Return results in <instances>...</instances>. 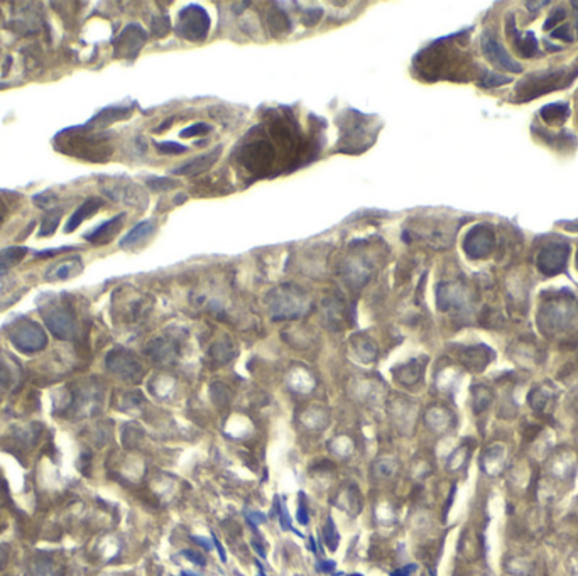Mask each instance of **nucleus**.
Returning <instances> with one entry per match:
<instances>
[{
  "mask_svg": "<svg viewBox=\"0 0 578 576\" xmlns=\"http://www.w3.org/2000/svg\"><path fill=\"white\" fill-rule=\"evenodd\" d=\"M276 159V149L269 141L256 139L242 145L238 161L251 173H266Z\"/></svg>",
  "mask_w": 578,
  "mask_h": 576,
  "instance_id": "0eeeda50",
  "label": "nucleus"
},
{
  "mask_svg": "<svg viewBox=\"0 0 578 576\" xmlns=\"http://www.w3.org/2000/svg\"><path fill=\"white\" fill-rule=\"evenodd\" d=\"M210 31V16L200 6H188L178 16L176 34L186 41L200 43Z\"/></svg>",
  "mask_w": 578,
  "mask_h": 576,
  "instance_id": "423d86ee",
  "label": "nucleus"
},
{
  "mask_svg": "<svg viewBox=\"0 0 578 576\" xmlns=\"http://www.w3.org/2000/svg\"><path fill=\"white\" fill-rule=\"evenodd\" d=\"M183 556H185V558H188L189 561H192V563L198 564V566H205V558L201 555H198V553L189 551V549H185V551H183Z\"/></svg>",
  "mask_w": 578,
  "mask_h": 576,
  "instance_id": "ea45409f",
  "label": "nucleus"
},
{
  "mask_svg": "<svg viewBox=\"0 0 578 576\" xmlns=\"http://www.w3.org/2000/svg\"><path fill=\"white\" fill-rule=\"evenodd\" d=\"M494 230L486 225V223H479V225H473L470 228L468 234L465 235L464 250L470 259H482V257L491 254V250L494 249Z\"/></svg>",
  "mask_w": 578,
  "mask_h": 576,
  "instance_id": "9b49d317",
  "label": "nucleus"
},
{
  "mask_svg": "<svg viewBox=\"0 0 578 576\" xmlns=\"http://www.w3.org/2000/svg\"><path fill=\"white\" fill-rule=\"evenodd\" d=\"M211 539H214V546L215 548L218 549V555H220V559L223 561V563H225L227 561V555H225V549H223V546L220 544V541L217 539V536H215V534H211Z\"/></svg>",
  "mask_w": 578,
  "mask_h": 576,
  "instance_id": "a18cd8bd",
  "label": "nucleus"
},
{
  "mask_svg": "<svg viewBox=\"0 0 578 576\" xmlns=\"http://www.w3.org/2000/svg\"><path fill=\"white\" fill-rule=\"evenodd\" d=\"M325 541H327V546L331 549V551H335V549H337L338 541H340V537H338V533H337V527H335V522L331 517H328V521H327Z\"/></svg>",
  "mask_w": 578,
  "mask_h": 576,
  "instance_id": "2f4dec72",
  "label": "nucleus"
},
{
  "mask_svg": "<svg viewBox=\"0 0 578 576\" xmlns=\"http://www.w3.org/2000/svg\"><path fill=\"white\" fill-rule=\"evenodd\" d=\"M274 320H293L308 309V299L301 289L294 286H282L274 289L267 298Z\"/></svg>",
  "mask_w": 578,
  "mask_h": 576,
  "instance_id": "20e7f679",
  "label": "nucleus"
},
{
  "mask_svg": "<svg viewBox=\"0 0 578 576\" xmlns=\"http://www.w3.org/2000/svg\"><path fill=\"white\" fill-rule=\"evenodd\" d=\"M298 522H300L301 526H307V524L309 522L308 507H307V502H305V497L303 495H301L300 507H298Z\"/></svg>",
  "mask_w": 578,
  "mask_h": 576,
  "instance_id": "4c0bfd02",
  "label": "nucleus"
},
{
  "mask_svg": "<svg viewBox=\"0 0 578 576\" xmlns=\"http://www.w3.org/2000/svg\"><path fill=\"white\" fill-rule=\"evenodd\" d=\"M421 377V367L417 365V362H409L408 365L399 367L396 372V379L401 384H415L417 379Z\"/></svg>",
  "mask_w": 578,
  "mask_h": 576,
  "instance_id": "a878e982",
  "label": "nucleus"
},
{
  "mask_svg": "<svg viewBox=\"0 0 578 576\" xmlns=\"http://www.w3.org/2000/svg\"><path fill=\"white\" fill-rule=\"evenodd\" d=\"M7 212H9V208H7V205L3 203V200H2V198H0V223H2L3 220H6Z\"/></svg>",
  "mask_w": 578,
  "mask_h": 576,
  "instance_id": "de8ad7c7",
  "label": "nucleus"
},
{
  "mask_svg": "<svg viewBox=\"0 0 578 576\" xmlns=\"http://www.w3.org/2000/svg\"><path fill=\"white\" fill-rule=\"evenodd\" d=\"M124 218H125L124 213L114 216V218H110L109 222H103L99 228H95V230H92L90 234L85 235V238H87L88 242H92V244H95V245L107 244V242H110L112 237H114V235H117V232L121 230Z\"/></svg>",
  "mask_w": 578,
  "mask_h": 576,
  "instance_id": "a211bd4d",
  "label": "nucleus"
},
{
  "mask_svg": "<svg viewBox=\"0 0 578 576\" xmlns=\"http://www.w3.org/2000/svg\"><path fill=\"white\" fill-rule=\"evenodd\" d=\"M193 541H195V542H200V544L203 546L205 549H208V551H210V549L214 548V544H211V542H208L207 539H203V537H198V536H196V537H193Z\"/></svg>",
  "mask_w": 578,
  "mask_h": 576,
  "instance_id": "09e8293b",
  "label": "nucleus"
},
{
  "mask_svg": "<svg viewBox=\"0 0 578 576\" xmlns=\"http://www.w3.org/2000/svg\"><path fill=\"white\" fill-rule=\"evenodd\" d=\"M416 570V564H408V566L401 568V570H396L391 576H409L413 571Z\"/></svg>",
  "mask_w": 578,
  "mask_h": 576,
  "instance_id": "37998d69",
  "label": "nucleus"
},
{
  "mask_svg": "<svg viewBox=\"0 0 578 576\" xmlns=\"http://www.w3.org/2000/svg\"><path fill=\"white\" fill-rule=\"evenodd\" d=\"M181 576H200L196 573H189V571H181Z\"/></svg>",
  "mask_w": 578,
  "mask_h": 576,
  "instance_id": "603ef678",
  "label": "nucleus"
},
{
  "mask_svg": "<svg viewBox=\"0 0 578 576\" xmlns=\"http://www.w3.org/2000/svg\"><path fill=\"white\" fill-rule=\"evenodd\" d=\"M578 76V58L573 61V65L563 66V68L543 71V73L531 74V76L524 78L516 88V96L514 100L517 102H529L538 96L546 95L550 92H557L568 87L573 80Z\"/></svg>",
  "mask_w": 578,
  "mask_h": 576,
  "instance_id": "7ed1b4c3",
  "label": "nucleus"
},
{
  "mask_svg": "<svg viewBox=\"0 0 578 576\" xmlns=\"http://www.w3.org/2000/svg\"><path fill=\"white\" fill-rule=\"evenodd\" d=\"M507 34H509V41L513 44V48L519 52L524 58H531L538 52V41L533 32H523L517 31L516 24H514V16L507 17Z\"/></svg>",
  "mask_w": 578,
  "mask_h": 576,
  "instance_id": "2eb2a0df",
  "label": "nucleus"
},
{
  "mask_svg": "<svg viewBox=\"0 0 578 576\" xmlns=\"http://www.w3.org/2000/svg\"><path fill=\"white\" fill-rule=\"evenodd\" d=\"M169 17H154L151 22V31L154 37H164L169 32Z\"/></svg>",
  "mask_w": 578,
  "mask_h": 576,
  "instance_id": "c756f323",
  "label": "nucleus"
},
{
  "mask_svg": "<svg viewBox=\"0 0 578 576\" xmlns=\"http://www.w3.org/2000/svg\"><path fill=\"white\" fill-rule=\"evenodd\" d=\"M480 44H482V51L484 54H486V58L491 63H494L495 66H499V68L506 71H510V73H521V71H523V66L517 61H514V59L507 54L504 46H502L492 34L486 32V34L482 36Z\"/></svg>",
  "mask_w": 578,
  "mask_h": 576,
  "instance_id": "ddd939ff",
  "label": "nucleus"
},
{
  "mask_svg": "<svg viewBox=\"0 0 578 576\" xmlns=\"http://www.w3.org/2000/svg\"><path fill=\"white\" fill-rule=\"evenodd\" d=\"M145 185L151 189H154V192H166V189L174 188L178 183L169 178H149L147 181H145Z\"/></svg>",
  "mask_w": 578,
  "mask_h": 576,
  "instance_id": "7c9ffc66",
  "label": "nucleus"
},
{
  "mask_svg": "<svg viewBox=\"0 0 578 576\" xmlns=\"http://www.w3.org/2000/svg\"><path fill=\"white\" fill-rule=\"evenodd\" d=\"M59 220H61V213H54L53 216V212L50 213V215H46L43 218V222H41V227H39V237H48V235H53L56 232V228L59 225Z\"/></svg>",
  "mask_w": 578,
  "mask_h": 576,
  "instance_id": "cd10ccee",
  "label": "nucleus"
},
{
  "mask_svg": "<svg viewBox=\"0 0 578 576\" xmlns=\"http://www.w3.org/2000/svg\"><path fill=\"white\" fill-rule=\"evenodd\" d=\"M156 149H158V152H161V154H183V152L188 151L186 145L176 144V142H158Z\"/></svg>",
  "mask_w": 578,
  "mask_h": 576,
  "instance_id": "f704fd0d",
  "label": "nucleus"
},
{
  "mask_svg": "<svg viewBox=\"0 0 578 576\" xmlns=\"http://www.w3.org/2000/svg\"><path fill=\"white\" fill-rule=\"evenodd\" d=\"M129 114H130L129 108H124V107L105 108V110L100 112L99 115H95V117H93L92 121L87 123V127H96V129H103V127L110 125V123L122 121V119H125Z\"/></svg>",
  "mask_w": 578,
  "mask_h": 576,
  "instance_id": "412c9836",
  "label": "nucleus"
},
{
  "mask_svg": "<svg viewBox=\"0 0 578 576\" xmlns=\"http://www.w3.org/2000/svg\"><path fill=\"white\" fill-rule=\"evenodd\" d=\"M56 147L65 154L93 161V163H105L112 154L107 137L88 134L87 127H81L78 130H63L59 136H56Z\"/></svg>",
  "mask_w": 578,
  "mask_h": 576,
  "instance_id": "f03ea898",
  "label": "nucleus"
},
{
  "mask_svg": "<svg viewBox=\"0 0 578 576\" xmlns=\"http://www.w3.org/2000/svg\"><path fill=\"white\" fill-rule=\"evenodd\" d=\"M105 194L110 196V200L121 201V203L130 205L136 208H145L149 200L147 194L143 192L137 185L132 183H124V185H112L110 188H105Z\"/></svg>",
  "mask_w": 578,
  "mask_h": 576,
  "instance_id": "4468645a",
  "label": "nucleus"
},
{
  "mask_svg": "<svg viewBox=\"0 0 578 576\" xmlns=\"http://www.w3.org/2000/svg\"><path fill=\"white\" fill-rule=\"evenodd\" d=\"M566 17V10L561 9V7H558V9H555L553 12H551V16L546 19V22H544L543 28L544 29H551L553 25H557L558 22H563Z\"/></svg>",
  "mask_w": 578,
  "mask_h": 576,
  "instance_id": "e433bc0d",
  "label": "nucleus"
},
{
  "mask_svg": "<svg viewBox=\"0 0 578 576\" xmlns=\"http://www.w3.org/2000/svg\"><path fill=\"white\" fill-rule=\"evenodd\" d=\"M247 521L252 524V526H257L260 522H266V515L260 514V512H249Z\"/></svg>",
  "mask_w": 578,
  "mask_h": 576,
  "instance_id": "79ce46f5",
  "label": "nucleus"
},
{
  "mask_svg": "<svg viewBox=\"0 0 578 576\" xmlns=\"http://www.w3.org/2000/svg\"><path fill=\"white\" fill-rule=\"evenodd\" d=\"M25 254H28L25 247H7V249L0 250V271L17 265L24 259Z\"/></svg>",
  "mask_w": 578,
  "mask_h": 576,
  "instance_id": "b1692460",
  "label": "nucleus"
},
{
  "mask_svg": "<svg viewBox=\"0 0 578 576\" xmlns=\"http://www.w3.org/2000/svg\"><path fill=\"white\" fill-rule=\"evenodd\" d=\"M9 340L22 353H36L48 345V335L43 327L28 318L14 323L12 330L9 331Z\"/></svg>",
  "mask_w": 578,
  "mask_h": 576,
  "instance_id": "39448f33",
  "label": "nucleus"
},
{
  "mask_svg": "<svg viewBox=\"0 0 578 576\" xmlns=\"http://www.w3.org/2000/svg\"><path fill=\"white\" fill-rule=\"evenodd\" d=\"M578 10V9H577ZM577 31H578V12H577Z\"/></svg>",
  "mask_w": 578,
  "mask_h": 576,
  "instance_id": "6e6d98bb",
  "label": "nucleus"
},
{
  "mask_svg": "<svg viewBox=\"0 0 578 576\" xmlns=\"http://www.w3.org/2000/svg\"><path fill=\"white\" fill-rule=\"evenodd\" d=\"M453 41L455 36L443 37L421 51L413 65L416 73L430 81L440 80V78L452 80L457 74L464 73L467 66H473L472 59L467 58V54L462 52L460 48L455 46Z\"/></svg>",
  "mask_w": 578,
  "mask_h": 576,
  "instance_id": "f257e3e1",
  "label": "nucleus"
},
{
  "mask_svg": "<svg viewBox=\"0 0 578 576\" xmlns=\"http://www.w3.org/2000/svg\"><path fill=\"white\" fill-rule=\"evenodd\" d=\"M267 24H269V29L272 36H282L286 32L291 31V21L289 17L286 16V12H282L281 9H274L267 17Z\"/></svg>",
  "mask_w": 578,
  "mask_h": 576,
  "instance_id": "393cba45",
  "label": "nucleus"
},
{
  "mask_svg": "<svg viewBox=\"0 0 578 576\" xmlns=\"http://www.w3.org/2000/svg\"><path fill=\"white\" fill-rule=\"evenodd\" d=\"M68 250H74V247H61V249L44 250V252H37L36 257H41V259H44V257H54V256H58V254H61V252H68Z\"/></svg>",
  "mask_w": 578,
  "mask_h": 576,
  "instance_id": "a19ab883",
  "label": "nucleus"
},
{
  "mask_svg": "<svg viewBox=\"0 0 578 576\" xmlns=\"http://www.w3.org/2000/svg\"><path fill=\"white\" fill-rule=\"evenodd\" d=\"M234 353L235 351L230 343H217V345L211 347L210 350V357L214 358L218 365L227 364V362L234 357Z\"/></svg>",
  "mask_w": 578,
  "mask_h": 576,
  "instance_id": "bb28decb",
  "label": "nucleus"
},
{
  "mask_svg": "<svg viewBox=\"0 0 578 576\" xmlns=\"http://www.w3.org/2000/svg\"><path fill=\"white\" fill-rule=\"evenodd\" d=\"M322 17H323V9H320V7H309V9L303 10L301 22H303L305 25H308V28H311V25L318 24Z\"/></svg>",
  "mask_w": 578,
  "mask_h": 576,
  "instance_id": "473e14b6",
  "label": "nucleus"
},
{
  "mask_svg": "<svg viewBox=\"0 0 578 576\" xmlns=\"http://www.w3.org/2000/svg\"><path fill=\"white\" fill-rule=\"evenodd\" d=\"M577 262H578V259H577Z\"/></svg>",
  "mask_w": 578,
  "mask_h": 576,
  "instance_id": "13d9d810",
  "label": "nucleus"
},
{
  "mask_svg": "<svg viewBox=\"0 0 578 576\" xmlns=\"http://www.w3.org/2000/svg\"><path fill=\"white\" fill-rule=\"evenodd\" d=\"M551 37H555V39H565L568 41V43H572L573 37L570 36L568 32V25H560L558 29H555L553 32H551Z\"/></svg>",
  "mask_w": 578,
  "mask_h": 576,
  "instance_id": "58836bf2",
  "label": "nucleus"
},
{
  "mask_svg": "<svg viewBox=\"0 0 578 576\" xmlns=\"http://www.w3.org/2000/svg\"><path fill=\"white\" fill-rule=\"evenodd\" d=\"M3 287V279H2V274H0V291H2Z\"/></svg>",
  "mask_w": 578,
  "mask_h": 576,
  "instance_id": "5fc2aeb1",
  "label": "nucleus"
},
{
  "mask_svg": "<svg viewBox=\"0 0 578 576\" xmlns=\"http://www.w3.org/2000/svg\"><path fill=\"white\" fill-rule=\"evenodd\" d=\"M107 369L110 370L112 373L118 376L121 379L127 380V382H141L144 376V370L141 362L137 360L136 355L132 351L125 349H115L112 350L105 358Z\"/></svg>",
  "mask_w": 578,
  "mask_h": 576,
  "instance_id": "6e6552de",
  "label": "nucleus"
},
{
  "mask_svg": "<svg viewBox=\"0 0 578 576\" xmlns=\"http://www.w3.org/2000/svg\"><path fill=\"white\" fill-rule=\"evenodd\" d=\"M276 507H278L279 522H281L282 529H285V531H294V533H296L298 536H301V534L298 533V531L294 529L293 526H291V519H289V514H288V508H286L285 504H281V500H279V497H276Z\"/></svg>",
  "mask_w": 578,
  "mask_h": 576,
  "instance_id": "72a5a7b5",
  "label": "nucleus"
},
{
  "mask_svg": "<svg viewBox=\"0 0 578 576\" xmlns=\"http://www.w3.org/2000/svg\"><path fill=\"white\" fill-rule=\"evenodd\" d=\"M510 80H513V78L502 76V74L488 73V74H484L482 80L479 81V87H480V88H495V87H502V85L510 83Z\"/></svg>",
  "mask_w": 578,
  "mask_h": 576,
  "instance_id": "c85d7f7f",
  "label": "nucleus"
},
{
  "mask_svg": "<svg viewBox=\"0 0 578 576\" xmlns=\"http://www.w3.org/2000/svg\"><path fill=\"white\" fill-rule=\"evenodd\" d=\"M81 272V259L80 257H70V259L59 262L54 267H51L48 271L46 279L48 280H65L72 279L74 276H78Z\"/></svg>",
  "mask_w": 578,
  "mask_h": 576,
  "instance_id": "aec40b11",
  "label": "nucleus"
},
{
  "mask_svg": "<svg viewBox=\"0 0 578 576\" xmlns=\"http://www.w3.org/2000/svg\"><path fill=\"white\" fill-rule=\"evenodd\" d=\"M103 207V200L102 198H88L87 201H83V203L80 205L76 209H74V213L72 216H70L68 223L65 225V232L66 234H73L74 230H76L78 227L81 225V223L85 222V220L92 218L93 215H95L96 212H99L100 208Z\"/></svg>",
  "mask_w": 578,
  "mask_h": 576,
  "instance_id": "f3484780",
  "label": "nucleus"
},
{
  "mask_svg": "<svg viewBox=\"0 0 578 576\" xmlns=\"http://www.w3.org/2000/svg\"><path fill=\"white\" fill-rule=\"evenodd\" d=\"M29 576H63L61 568L51 558H37L29 568Z\"/></svg>",
  "mask_w": 578,
  "mask_h": 576,
  "instance_id": "5701e85b",
  "label": "nucleus"
},
{
  "mask_svg": "<svg viewBox=\"0 0 578 576\" xmlns=\"http://www.w3.org/2000/svg\"><path fill=\"white\" fill-rule=\"evenodd\" d=\"M544 6H548V0H543V2H526V7H529V9L535 7L531 12H536V10H539V7H544Z\"/></svg>",
  "mask_w": 578,
  "mask_h": 576,
  "instance_id": "49530a36",
  "label": "nucleus"
},
{
  "mask_svg": "<svg viewBox=\"0 0 578 576\" xmlns=\"http://www.w3.org/2000/svg\"><path fill=\"white\" fill-rule=\"evenodd\" d=\"M350 576H362V575H350Z\"/></svg>",
  "mask_w": 578,
  "mask_h": 576,
  "instance_id": "4d7b16f0",
  "label": "nucleus"
},
{
  "mask_svg": "<svg viewBox=\"0 0 578 576\" xmlns=\"http://www.w3.org/2000/svg\"><path fill=\"white\" fill-rule=\"evenodd\" d=\"M154 230L156 223L152 222V220H144V222L137 223V225L118 242V245H121V249H134V247H137L139 244H143L144 240H147V238L154 234Z\"/></svg>",
  "mask_w": 578,
  "mask_h": 576,
  "instance_id": "6ab92c4d",
  "label": "nucleus"
},
{
  "mask_svg": "<svg viewBox=\"0 0 578 576\" xmlns=\"http://www.w3.org/2000/svg\"><path fill=\"white\" fill-rule=\"evenodd\" d=\"M12 87V83H0V90H6V88H10Z\"/></svg>",
  "mask_w": 578,
  "mask_h": 576,
  "instance_id": "3c124183",
  "label": "nucleus"
},
{
  "mask_svg": "<svg viewBox=\"0 0 578 576\" xmlns=\"http://www.w3.org/2000/svg\"><path fill=\"white\" fill-rule=\"evenodd\" d=\"M43 320L58 340H72L76 333V320L70 308L63 305L50 306L43 311Z\"/></svg>",
  "mask_w": 578,
  "mask_h": 576,
  "instance_id": "1a4fd4ad",
  "label": "nucleus"
},
{
  "mask_svg": "<svg viewBox=\"0 0 578 576\" xmlns=\"http://www.w3.org/2000/svg\"><path fill=\"white\" fill-rule=\"evenodd\" d=\"M570 115V107L568 103H550L546 107L541 108V119L546 123H551V125H560V123L566 122Z\"/></svg>",
  "mask_w": 578,
  "mask_h": 576,
  "instance_id": "4be33fe9",
  "label": "nucleus"
},
{
  "mask_svg": "<svg viewBox=\"0 0 578 576\" xmlns=\"http://www.w3.org/2000/svg\"><path fill=\"white\" fill-rule=\"evenodd\" d=\"M220 154H222V147L218 145V147H215L214 151L207 152V154L198 156V157H195V159L188 161V163L181 164L180 167L173 169V174H176V176H196V174L205 173V171L211 169V166H214V164L218 161Z\"/></svg>",
  "mask_w": 578,
  "mask_h": 576,
  "instance_id": "dca6fc26",
  "label": "nucleus"
},
{
  "mask_svg": "<svg viewBox=\"0 0 578 576\" xmlns=\"http://www.w3.org/2000/svg\"><path fill=\"white\" fill-rule=\"evenodd\" d=\"M568 260V244L565 242H553L541 250L538 257L539 271L546 276H555L565 269Z\"/></svg>",
  "mask_w": 578,
  "mask_h": 576,
  "instance_id": "f8f14e48",
  "label": "nucleus"
},
{
  "mask_svg": "<svg viewBox=\"0 0 578 576\" xmlns=\"http://www.w3.org/2000/svg\"><path fill=\"white\" fill-rule=\"evenodd\" d=\"M257 566H259V575L266 576V573H264V570H262V566H260V563H257Z\"/></svg>",
  "mask_w": 578,
  "mask_h": 576,
  "instance_id": "864d4df0",
  "label": "nucleus"
},
{
  "mask_svg": "<svg viewBox=\"0 0 578 576\" xmlns=\"http://www.w3.org/2000/svg\"><path fill=\"white\" fill-rule=\"evenodd\" d=\"M210 130H211V127L207 125V123H195V125L181 130L180 137H183V139H189V137H198V136H203V134H208Z\"/></svg>",
  "mask_w": 578,
  "mask_h": 576,
  "instance_id": "c9c22d12",
  "label": "nucleus"
},
{
  "mask_svg": "<svg viewBox=\"0 0 578 576\" xmlns=\"http://www.w3.org/2000/svg\"><path fill=\"white\" fill-rule=\"evenodd\" d=\"M333 568H335L333 561H320V563L316 564V570L323 571V573H328V571H331Z\"/></svg>",
  "mask_w": 578,
  "mask_h": 576,
  "instance_id": "c03bdc74",
  "label": "nucleus"
},
{
  "mask_svg": "<svg viewBox=\"0 0 578 576\" xmlns=\"http://www.w3.org/2000/svg\"><path fill=\"white\" fill-rule=\"evenodd\" d=\"M171 125H173V119H171V121H166V122H163V123H161V125H159V127H158V129H156V132H158V134H161V132H164V130H166V129H169V127H171Z\"/></svg>",
  "mask_w": 578,
  "mask_h": 576,
  "instance_id": "8fccbe9b",
  "label": "nucleus"
},
{
  "mask_svg": "<svg viewBox=\"0 0 578 576\" xmlns=\"http://www.w3.org/2000/svg\"><path fill=\"white\" fill-rule=\"evenodd\" d=\"M147 41V32L139 24H129L114 39V56L121 59H136Z\"/></svg>",
  "mask_w": 578,
  "mask_h": 576,
  "instance_id": "9d476101",
  "label": "nucleus"
}]
</instances>
